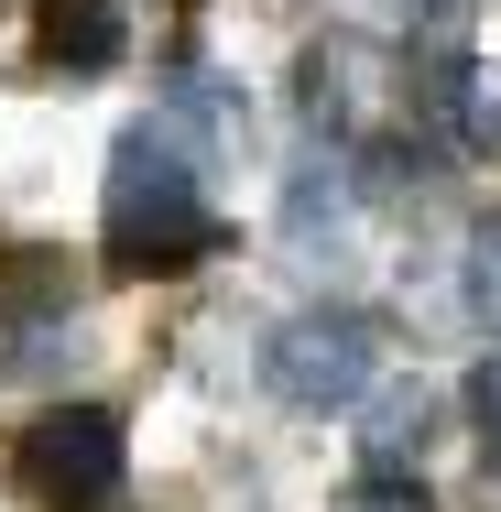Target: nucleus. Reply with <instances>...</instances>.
I'll return each instance as SVG.
<instances>
[{"label":"nucleus","mask_w":501,"mask_h":512,"mask_svg":"<svg viewBox=\"0 0 501 512\" xmlns=\"http://www.w3.org/2000/svg\"><path fill=\"white\" fill-rule=\"evenodd\" d=\"M349 229H360L349 175H338V164H305L295 186H284V251H295V262H349Z\"/></svg>","instance_id":"6"},{"label":"nucleus","mask_w":501,"mask_h":512,"mask_svg":"<svg viewBox=\"0 0 501 512\" xmlns=\"http://www.w3.org/2000/svg\"><path fill=\"white\" fill-rule=\"evenodd\" d=\"M469 414H480V436H491V491H501V349L469 371Z\"/></svg>","instance_id":"12"},{"label":"nucleus","mask_w":501,"mask_h":512,"mask_svg":"<svg viewBox=\"0 0 501 512\" xmlns=\"http://www.w3.org/2000/svg\"><path fill=\"white\" fill-rule=\"evenodd\" d=\"M44 55H55L66 77L120 66V0H55V11H44Z\"/></svg>","instance_id":"8"},{"label":"nucleus","mask_w":501,"mask_h":512,"mask_svg":"<svg viewBox=\"0 0 501 512\" xmlns=\"http://www.w3.org/2000/svg\"><path fill=\"white\" fill-rule=\"evenodd\" d=\"M99 229H109V262H120V273H186L207 240H218L197 153H186V120H131V131L109 142Z\"/></svg>","instance_id":"1"},{"label":"nucleus","mask_w":501,"mask_h":512,"mask_svg":"<svg viewBox=\"0 0 501 512\" xmlns=\"http://www.w3.org/2000/svg\"><path fill=\"white\" fill-rule=\"evenodd\" d=\"M77 327V273L66 251H0V371H44Z\"/></svg>","instance_id":"5"},{"label":"nucleus","mask_w":501,"mask_h":512,"mask_svg":"<svg viewBox=\"0 0 501 512\" xmlns=\"http://www.w3.org/2000/svg\"><path fill=\"white\" fill-rule=\"evenodd\" d=\"M11 469H22V491H33V502L99 512V502H120L131 436H120V414H109V404H55V414H33V425H22Z\"/></svg>","instance_id":"3"},{"label":"nucleus","mask_w":501,"mask_h":512,"mask_svg":"<svg viewBox=\"0 0 501 512\" xmlns=\"http://www.w3.org/2000/svg\"><path fill=\"white\" fill-rule=\"evenodd\" d=\"M295 99H305V120H316L327 142H382L403 120V66L371 33H327V44H305Z\"/></svg>","instance_id":"4"},{"label":"nucleus","mask_w":501,"mask_h":512,"mask_svg":"<svg viewBox=\"0 0 501 512\" xmlns=\"http://www.w3.org/2000/svg\"><path fill=\"white\" fill-rule=\"evenodd\" d=\"M425 436H436L425 382H382L371 414H360V458H371V469H403V458H425Z\"/></svg>","instance_id":"7"},{"label":"nucleus","mask_w":501,"mask_h":512,"mask_svg":"<svg viewBox=\"0 0 501 512\" xmlns=\"http://www.w3.org/2000/svg\"><path fill=\"white\" fill-rule=\"evenodd\" d=\"M371 360H382V327L360 306H316L295 327H273V349H262V393L284 414H349L371 393Z\"/></svg>","instance_id":"2"},{"label":"nucleus","mask_w":501,"mask_h":512,"mask_svg":"<svg viewBox=\"0 0 501 512\" xmlns=\"http://www.w3.org/2000/svg\"><path fill=\"white\" fill-rule=\"evenodd\" d=\"M469 316H480V327H501V218L469 240Z\"/></svg>","instance_id":"11"},{"label":"nucleus","mask_w":501,"mask_h":512,"mask_svg":"<svg viewBox=\"0 0 501 512\" xmlns=\"http://www.w3.org/2000/svg\"><path fill=\"white\" fill-rule=\"evenodd\" d=\"M447 131H458V153H491L501 164V77L469 66V55H458V88H447Z\"/></svg>","instance_id":"9"},{"label":"nucleus","mask_w":501,"mask_h":512,"mask_svg":"<svg viewBox=\"0 0 501 512\" xmlns=\"http://www.w3.org/2000/svg\"><path fill=\"white\" fill-rule=\"evenodd\" d=\"M425 11H436V22H447V11H458V0H425Z\"/></svg>","instance_id":"13"},{"label":"nucleus","mask_w":501,"mask_h":512,"mask_svg":"<svg viewBox=\"0 0 501 512\" xmlns=\"http://www.w3.org/2000/svg\"><path fill=\"white\" fill-rule=\"evenodd\" d=\"M338 512H436V502H425V480H403V469H360V491Z\"/></svg>","instance_id":"10"}]
</instances>
